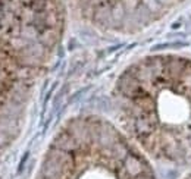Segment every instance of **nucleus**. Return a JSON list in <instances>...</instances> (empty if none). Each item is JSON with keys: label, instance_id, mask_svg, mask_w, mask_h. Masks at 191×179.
Listing matches in <instances>:
<instances>
[{"label": "nucleus", "instance_id": "nucleus-1", "mask_svg": "<svg viewBox=\"0 0 191 179\" xmlns=\"http://www.w3.org/2000/svg\"><path fill=\"white\" fill-rule=\"evenodd\" d=\"M124 125L155 159L191 166V60L151 56L116 84Z\"/></svg>", "mask_w": 191, "mask_h": 179}, {"label": "nucleus", "instance_id": "nucleus-2", "mask_svg": "<svg viewBox=\"0 0 191 179\" xmlns=\"http://www.w3.org/2000/svg\"><path fill=\"white\" fill-rule=\"evenodd\" d=\"M37 179H156L146 159L112 125L69 122L53 139Z\"/></svg>", "mask_w": 191, "mask_h": 179}, {"label": "nucleus", "instance_id": "nucleus-3", "mask_svg": "<svg viewBox=\"0 0 191 179\" xmlns=\"http://www.w3.org/2000/svg\"><path fill=\"white\" fill-rule=\"evenodd\" d=\"M28 156H30V153H25V154H24V157H22V160H21V163H19V168H18V172H22V169H24V164H25V162H27Z\"/></svg>", "mask_w": 191, "mask_h": 179}, {"label": "nucleus", "instance_id": "nucleus-4", "mask_svg": "<svg viewBox=\"0 0 191 179\" xmlns=\"http://www.w3.org/2000/svg\"><path fill=\"white\" fill-rule=\"evenodd\" d=\"M184 179H191V172H190V173H188V175H187V176H185Z\"/></svg>", "mask_w": 191, "mask_h": 179}]
</instances>
